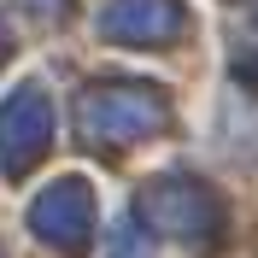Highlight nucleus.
I'll return each mask as SVG.
<instances>
[{
  "label": "nucleus",
  "mask_w": 258,
  "mask_h": 258,
  "mask_svg": "<svg viewBox=\"0 0 258 258\" xmlns=\"http://www.w3.org/2000/svg\"><path fill=\"white\" fill-rule=\"evenodd\" d=\"M6 53H12V35H6V30H0V64H6Z\"/></svg>",
  "instance_id": "0eeeda50"
},
{
  "label": "nucleus",
  "mask_w": 258,
  "mask_h": 258,
  "mask_svg": "<svg viewBox=\"0 0 258 258\" xmlns=\"http://www.w3.org/2000/svg\"><path fill=\"white\" fill-rule=\"evenodd\" d=\"M47 147H53V100L35 82H18L0 100V170L6 176H30Z\"/></svg>",
  "instance_id": "20e7f679"
},
{
  "label": "nucleus",
  "mask_w": 258,
  "mask_h": 258,
  "mask_svg": "<svg viewBox=\"0 0 258 258\" xmlns=\"http://www.w3.org/2000/svg\"><path fill=\"white\" fill-rule=\"evenodd\" d=\"M30 235L64 258H82L94 246V188L82 176H59L30 200Z\"/></svg>",
  "instance_id": "7ed1b4c3"
},
{
  "label": "nucleus",
  "mask_w": 258,
  "mask_h": 258,
  "mask_svg": "<svg viewBox=\"0 0 258 258\" xmlns=\"http://www.w3.org/2000/svg\"><path fill=\"white\" fill-rule=\"evenodd\" d=\"M170 123V100L153 82H94L77 100V135L88 147H129Z\"/></svg>",
  "instance_id": "f03ea898"
},
{
  "label": "nucleus",
  "mask_w": 258,
  "mask_h": 258,
  "mask_svg": "<svg viewBox=\"0 0 258 258\" xmlns=\"http://www.w3.org/2000/svg\"><path fill=\"white\" fill-rule=\"evenodd\" d=\"M135 217H141L153 235H170V241L194 246V252H217L229 235V206L211 182L188 176V170H164V176L141 182L135 194Z\"/></svg>",
  "instance_id": "f257e3e1"
},
{
  "label": "nucleus",
  "mask_w": 258,
  "mask_h": 258,
  "mask_svg": "<svg viewBox=\"0 0 258 258\" xmlns=\"http://www.w3.org/2000/svg\"><path fill=\"white\" fill-rule=\"evenodd\" d=\"M112 258H153V246H147V235H141L135 223H129V217H123V223L112 229Z\"/></svg>",
  "instance_id": "423d86ee"
},
{
  "label": "nucleus",
  "mask_w": 258,
  "mask_h": 258,
  "mask_svg": "<svg viewBox=\"0 0 258 258\" xmlns=\"http://www.w3.org/2000/svg\"><path fill=\"white\" fill-rule=\"evenodd\" d=\"M94 30L123 47H164L188 30V12H182V0H106Z\"/></svg>",
  "instance_id": "39448f33"
}]
</instances>
